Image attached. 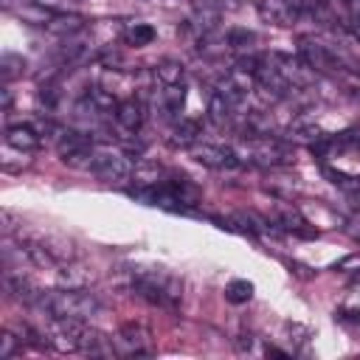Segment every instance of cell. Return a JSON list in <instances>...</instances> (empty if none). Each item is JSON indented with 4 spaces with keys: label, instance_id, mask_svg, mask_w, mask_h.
Here are the masks:
<instances>
[{
    "label": "cell",
    "instance_id": "cell-23",
    "mask_svg": "<svg viewBox=\"0 0 360 360\" xmlns=\"http://www.w3.org/2000/svg\"><path fill=\"white\" fill-rule=\"evenodd\" d=\"M349 200H352L354 208H360V188H352V191H349Z\"/></svg>",
    "mask_w": 360,
    "mask_h": 360
},
{
    "label": "cell",
    "instance_id": "cell-9",
    "mask_svg": "<svg viewBox=\"0 0 360 360\" xmlns=\"http://www.w3.org/2000/svg\"><path fill=\"white\" fill-rule=\"evenodd\" d=\"M270 62L278 68V73L290 82V87H292V90L307 87V84H312V82H315V70H312L307 62H298V59L284 56V53H273V56H270Z\"/></svg>",
    "mask_w": 360,
    "mask_h": 360
},
{
    "label": "cell",
    "instance_id": "cell-20",
    "mask_svg": "<svg viewBox=\"0 0 360 360\" xmlns=\"http://www.w3.org/2000/svg\"><path fill=\"white\" fill-rule=\"evenodd\" d=\"M250 295H253V284H250V281L236 278V281H231V284L225 287V298L233 301V304H245V301H250Z\"/></svg>",
    "mask_w": 360,
    "mask_h": 360
},
{
    "label": "cell",
    "instance_id": "cell-14",
    "mask_svg": "<svg viewBox=\"0 0 360 360\" xmlns=\"http://www.w3.org/2000/svg\"><path fill=\"white\" fill-rule=\"evenodd\" d=\"M183 98H186V90H183V84H160V93L155 96V104L160 107V112H166V115H174V112H180V107H183Z\"/></svg>",
    "mask_w": 360,
    "mask_h": 360
},
{
    "label": "cell",
    "instance_id": "cell-21",
    "mask_svg": "<svg viewBox=\"0 0 360 360\" xmlns=\"http://www.w3.org/2000/svg\"><path fill=\"white\" fill-rule=\"evenodd\" d=\"M253 42H256V34L248 31V28H231V31L225 34V45H228V48H236V51L250 48Z\"/></svg>",
    "mask_w": 360,
    "mask_h": 360
},
{
    "label": "cell",
    "instance_id": "cell-1",
    "mask_svg": "<svg viewBox=\"0 0 360 360\" xmlns=\"http://www.w3.org/2000/svg\"><path fill=\"white\" fill-rule=\"evenodd\" d=\"M39 307L48 315L56 318H76V321H87L93 315L101 312V298L90 290L82 287H68V290H56V292H42Z\"/></svg>",
    "mask_w": 360,
    "mask_h": 360
},
{
    "label": "cell",
    "instance_id": "cell-10",
    "mask_svg": "<svg viewBox=\"0 0 360 360\" xmlns=\"http://www.w3.org/2000/svg\"><path fill=\"white\" fill-rule=\"evenodd\" d=\"M143 118H146V112H143V104H141L138 98H124V101H118V107H115V124H118L121 132L135 135V132L143 127Z\"/></svg>",
    "mask_w": 360,
    "mask_h": 360
},
{
    "label": "cell",
    "instance_id": "cell-11",
    "mask_svg": "<svg viewBox=\"0 0 360 360\" xmlns=\"http://www.w3.org/2000/svg\"><path fill=\"white\" fill-rule=\"evenodd\" d=\"M6 143L11 149H22V152L31 155V152H37L42 146V132L37 127H31V124H14V127L6 129Z\"/></svg>",
    "mask_w": 360,
    "mask_h": 360
},
{
    "label": "cell",
    "instance_id": "cell-24",
    "mask_svg": "<svg viewBox=\"0 0 360 360\" xmlns=\"http://www.w3.org/2000/svg\"><path fill=\"white\" fill-rule=\"evenodd\" d=\"M352 28H354V37H357V39H360V14H357V17H354V25H352Z\"/></svg>",
    "mask_w": 360,
    "mask_h": 360
},
{
    "label": "cell",
    "instance_id": "cell-17",
    "mask_svg": "<svg viewBox=\"0 0 360 360\" xmlns=\"http://www.w3.org/2000/svg\"><path fill=\"white\" fill-rule=\"evenodd\" d=\"M155 79L160 84H183V65L174 59H163L155 65Z\"/></svg>",
    "mask_w": 360,
    "mask_h": 360
},
{
    "label": "cell",
    "instance_id": "cell-6",
    "mask_svg": "<svg viewBox=\"0 0 360 360\" xmlns=\"http://www.w3.org/2000/svg\"><path fill=\"white\" fill-rule=\"evenodd\" d=\"M259 17L270 25H278V28H287V25H295L301 20V14L307 11L301 0H259Z\"/></svg>",
    "mask_w": 360,
    "mask_h": 360
},
{
    "label": "cell",
    "instance_id": "cell-22",
    "mask_svg": "<svg viewBox=\"0 0 360 360\" xmlns=\"http://www.w3.org/2000/svg\"><path fill=\"white\" fill-rule=\"evenodd\" d=\"M17 346H20V340L11 332H3V338H0V360H11Z\"/></svg>",
    "mask_w": 360,
    "mask_h": 360
},
{
    "label": "cell",
    "instance_id": "cell-16",
    "mask_svg": "<svg viewBox=\"0 0 360 360\" xmlns=\"http://www.w3.org/2000/svg\"><path fill=\"white\" fill-rule=\"evenodd\" d=\"M45 28L51 34H59V37H73V34L84 31V20L79 14H53Z\"/></svg>",
    "mask_w": 360,
    "mask_h": 360
},
{
    "label": "cell",
    "instance_id": "cell-7",
    "mask_svg": "<svg viewBox=\"0 0 360 360\" xmlns=\"http://www.w3.org/2000/svg\"><path fill=\"white\" fill-rule=\"evenodd\" d=\"M298 51H301V59L315 70V73H340V59L326 48V45H321V42H315V39H301V45H298Z\"/></svg>",
    "mask_w": 360,
    "mask_h": 360
},
{
    "label": "cell",
    "instance_id": "cell-2",
    "mask_svg": "<svg viewBox=\"0 0 360 360\" xmlns=\"http://www.w3.org/2000/svg\"><path fill=\"white\" fill-rule=\"evenodd\" d=\"M132 287H135V292L143 301H149L155 307H163V309H174L177 301H180V290H183L180 278L172 276L163 267H143V270H138L132 276Z\"/></svg>",
    "mask_w": 360,
    "mask_h": 360
},
{
    "label": "cell",
    "instance_id": "cell-18",
    "mask_svg": "<svg viewBox=\"0 0 360 360\" xmlns=\"http://www.w3.org/2000/svg\"><path fill=\"white\" fill-rule=\"evenodd\" d=\"M17 14H20L25 22H31V25H48V22H51V17H53L56 11H51V8H45V6H39V3H25L22 8H17Z\"/></svg>",
    "mask_w": 360,
    "mask_h": 360
},
{
    "label": "cell",
    "instance_id": "cell-5",
    "mask_svg": "<svg viewBox=\"0 0 360 360\" xmlns=\"http://www.w3.org/2000/svg\"><path fill=\"white\" fill-rule=\"evenodd\" d=\"M90 172L96 177H101L104 183H124L135 174V166L121 152H96L93 163H90Z\"/></svg>",
    "mask_w": 360,
    "mask_h": 360
},
{
    "label": "cell",
    "instance_id": "cell-12",
    "mask_svg": "<svg viewBox=\"0 0 360 360\" xmlns=\"http://www.w3.org/2000/svg\"><path fill=\"white\" fill-rule=\"evenodd\" d=\"M115 343H118V354H149V349H146V332L141 326H135V323H127L118 332Z\"/></svg>",
    "mask_w": 360,
    "mask_h": 360
},
{
    "label": "cell",
    "instance_id": "cell-4",
    "mask_svg": "<svg viewBox=\"0 0 360 360\" xmlns=\"http://www.w3.org/2000/svg\"><path fill=\"white\" fill-rule=\"evenodd\" d=\"M87 326L84 321L76 318H56L48 315V326L42 329V338L48 346H53L56 352H82L84 340H87Z\"/></svg>",
    "mask_w": 360,
    "mask_h": 360
},
{
    "label": "cell",
    "instance_id": "cell-8",
    "mask_svg": "<svg viewBox=\"0 0 360 360\" xmlns=\"http://www.w3.org/2000/svg\"><path fill=\"white\" fill-rule=\"evenodd\" d=\"M191 158L197 163H202L205 169H236L242 163V158L228 149V146H214V143H194Z\"/></svg>",
    "mask_w": 360,
    "mask_h": 360
},
{
    "label": "cell",
    "instance_id": "cell-3",
    "mask_svg": "<svg viewBox=\"0 0 360 360\" xmlns=\"http://www.w3.org/2000/svg\"><path fill=\"white\" fill-rule=\"evenodd\" d=\"M242 160L256 163V166H284L292 160V149L290 143L270 138V135H253L242 143V149L236 152Z\"/></svg>",
    "mask_w": 360,
    "mask_h": 360
},
{
    "label": "cell",
    "instance_id": "cell-19",
    "mask_svg": "<svg viewBox=\"0 0 360 360\" xmlns=\"http://www.w3.org/2000/svg\"><path fill=\"white\" fill-rule=\"evenodd\" d=\"M124 39H127L129 45H135V48L149 45V42L155 39V28L146 25V22H135V25H129V28L124 31Z\"/></svg>",
    "mask_w": 360,
    "mask_h": 360
},
{
    "label": "cell",
    "instance_id": "cell-13",
    "mask_svg": "<svg viewBox=\"0 0 360 360\" xmlns=\"http://www.w3.org/2000/svg\"><path fill=\"white\" fill-rule=\"evenodd\" d=\"M208 112H211V121L217 124V127H225V124H231L239 112H242V107L239 104H233L231 98H225L219 90L211 96V107H208Z\"/></svg>",
    "mask_w": 360,
    "mask_h": 360
},
{
    "label": "cell",
    "instance_id": "cell-15",
    "mask_svg": "<svg viewBox=\"0 0 360 360\" xmlns=\"http://www.w3.org/2000/svg\"><path fill=\"white\" fill-rule=\"evenodd\" d=\"M197 138H200V124L191 121V118H180V121L172 127V132H169V143H172V146H180V149L194 146Z\"/></svg>",
    "mask_w": 360,
    "mask_h": 360
}]
</instances>
